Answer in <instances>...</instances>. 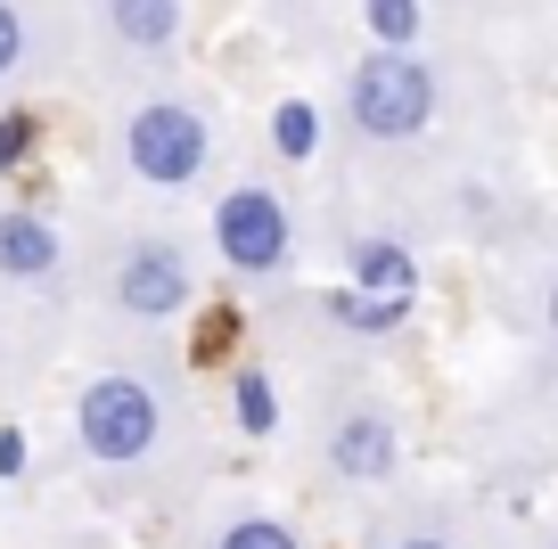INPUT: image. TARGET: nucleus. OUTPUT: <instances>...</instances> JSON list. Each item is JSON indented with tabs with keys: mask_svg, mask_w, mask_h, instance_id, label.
<instances>
[{
	"mask_svg": "<svg viewBox=\"0 0 558 549\" xmlns=\"http://www.w3.org/2000/svg\"><path fill=\"white\" fill-rule=\"evenodd\" d=\"M165 394L148 378H132V369H99V378L74 394V443H83V460L99 467H140L148 451L165 443Z\"/></svg>",
	"mask_w": 558,
	"mask_h": 549,
	"instance_id": "obj_1",
	"label": "nucleus"
},
{
	"mask_svg": "<svg viewBox=\"0 0 558 549\" xmlns=\"http://www.w3.org/2000/svg\"><path fill=\"white\" fill-rule=\"evenodd\" d=\"M345 115H353V132L378 139V148L418 139L427 123H436V74H427V58H411V50H369L362 66L345 74Z\"/></svg>",
	"mask_w": 558,
	"mask_h": 549,
	"instance_id": "obj_2",
	"label": "nucleus"
},
{
	"mask_svg": "<svg viewBox=\"0 0 558 549\" xmlns=\"http://www.w3.org/2000/svg\"><path fill=\"white\" fill-rule=\"evenodd\" d=\"M206 156H214V123H206V107H190V99H140L132 123H123V164H132L148 190L197 181Z\"/></svg>",
	"mask_w": 558,
	"mask_h": 549,
	"instance_id": "obj_3",
	"label": "nucleus"
},
{
	"mask_svg": "<svg viewBox=\"0 0 558 549\" xmlns=\"http://www.w3.org/2000/svg\"><path fill=\"white\" fill-rule=\"evenodd\" d=\"M107 295H116L123 320H181V312L197 304V263L190 246L173 239H132L116 255V271H107Z\"/></svg>",
	"mask_w": 558,
	"mask_h": 549,
	"instance_id": "obj_4",
	"label": "nucleus"
},
{
	"mask_svg": "<svg viewBox=\"0 0 558 549\" xmlns=\"http://www.w3.org/2000/svg\"><path fill=\"white\" fill-rule=\"evenodd\" d=\"M214 246H222L230 271L271 279V271L296 263V222H288V206H279L263 181H246V190H230L222 206H214Z\"/></svg>",
	"mask_w": 558,
	"mask_h": 549,
	"instance_id": "obj_5",
	"label": "nucleus"
},
{
	"mask_svg": "<svg viewBox=\"0 0 558 549\" xmlns=\"http://www.w3.org/2000/svg\"><path fill=\"white\" fill-rule=\"evenodd\" d=\"M320 460H329L337 484H386L402 460V435H395V411L386 402H345V411L320 427Z\"/></svg>",
	"mask_w": 558,
	"mask_h": 549,
	"instance_id": "obj_6",
	"label": "nucleus"
},
{
	"mask_svg": "<svg viewBox=\"0 0 558 549\" xmlns=\"http://www.w3.org/2000/svg\"><path fill=\"white\" fill-rule=\"evenodd\" d=\"M99 25L116 34V50L165 58L181 41V0H99Z\"/></svg>",
	"mask_w": 558,
	"mask_h": 549,
	"instance_id": "obj_7",
	"label": "nucleus"
},
{
	"mask_svg": "<svg viewBox=\"0 0 558 549\" xmlns=\"http://www.w3.org/2000/svg\"><path fill=\"white\" fill-rule=\"evenodd\" d=\"M345 271H353V288H362V295H386V304H411V295H418V263H411V246L378 239V230L345 246Z\"/></svg>",
	"mask_w": 558,
	"mask_h": 549,
	"instance_id": "obj_8",
	"label": "nucleus"
},
{
	"mask_svg": "<svg viewBox=\"0 0 558 549\" xmlns=\"http://www.w3.org/2000/svg\"><path fill=\"white\" fill-rule=\"evenodd\" d=\"M58 271V230L41 213L9 206L0 213V279H50Z\"/></svg>",
	"mask_w": 558,
	"mask_h": 549,
	"instance_id": "obj_9",
	"label": "nucleus"
},
{
	"mask_svg": "<svg viewBox=\"0 0 558 549\" xmlns=\"http://www.w3.org/2000/svg\"><path fill=\"white\" fill-rule=\"evenodd\" d=\"M214 549H304L296 525L288 516H263V509H239L222 533H214Z\"/></svg>",
	"mask_w": 558,
	"mask_h": 549,
	"instance_id": "obj_10",
	"label": "nucleus"
},
{
	"mask_svg": "<svg viewBox=\"0 0 558 549\" xmlns=\"http://www.w3.org/2000/svg\"><path fill=\"white\" fill-rule=\"evenodd\" d=\"M329 312H337L345 328H362V337H386V328H402V320H411V304H386V295H362V288H345Z\"/></svg>",
	"mask_w": 558,
	"mask_h": 549,
	"instance_id": "obj_11",
	"label": "nucleus"
},
{
	"mask_svg": "<svg viewBox=\"0 0 558 549\" xmlns=\"http://www.w3.org/2000/svg\"><path fill=\"white\" fill-rule=\"evenodd\" d=\"M230 402H239V427H246V435H271V427H279V402H271V378H263V369H239Z\"/></svg>",
	"mask_w": 558,
	"mask_h": 549,
	"instance_id": "obj_12",
	"label": "nucleus"
},
{
	"mask_svg": "<svg viewBox=\"0 0 558 549\" xmlns=\"http://www.w3.org/2000/svg\"><path fill=\"white\" fill-rule=\"evenodd\" d=\"M369 34H378V50H411L418 41V0H369Z\"/></svg>",
	"mask_w": 558,
	"mask_h": 549,
	"instance_id": "obj_13",
	"label": "nucleus"
},
{
	"mask_svg": "<svg viewBox=\"0 0 558 549\" xmlns=\"http://www.w3.org/2000/svg\"><path fill=\"white\" fill-rule=\"evenodd\" d=\"M271 139H279V156H313V107L288 99V107L271 115Z\"/></svg>",
	"mask_w": 558,
	"mask_h": 549,
	"instance_id": "obj_14",
	"label": "nucleus"
},
{
	"mask_svg": "<svg viewBox=\"0 0 558 549\" xmlns=\"http://www.w3.org/2000/svg\"><path fill=\"white\" fill-rule=\"evenodd\" d=\"M369 549H460V541L436 525H386V533H369Z\"/></svg>",
	"mask_w": 558,
	"mask_h": 549,
	"instance_id": "obj_15",
	"label": "nucleus"
},
{
	"mask_svg": "<svg viewBox=\"0 0 558 549\" xmlns=\"http://www.w3.org/2000/svg\"><path fill=\"white\" fill-rule=\"evenodd\" d=\"M25 66V17H17V0H0V83Z\"/></svg>",
	"mask_w": 558,
	"mask_h": 549,
	"instance_id": "obj_16",
	"label": "nucleus"
},
{
	"mask_svg": "<svg viewBox=\"0 0 558 549\" xmlns=\"http://www.w3.org/2000/svg\"><path fill=\"white\" fill-rule=\"evenodd\" d=\"M25 139H34V132H25V115H0V172L25 156Z\"/></svg>",
	"mask_w": 558,
	"mask_h": 549,
	"instance_id": "obj_17",
	"label": "nucleus"
},
{
	"mask_svg": "<svg viewBox=\"0 0 558 549\" xmlns=\"http://www.w3.org/2000/svg\"><path fill=\"white\" fill-rule=\"evenodd\" d=\"M542 312H550V337H558V279H550V304H542Z\"/></svg>",
	"mask_w": 558,
	"mask_h": 549,
	"instance_id": "obj_18",
	"label": "nucleus"
},
{
	"mask_svg": "<svg viewBox=\"0 0 558 549\" xmlns=\"http://www.w3.org/2000/svg\"><path fill=\"white\" fill-rule=\"evenodd\" d=\"M550 549H558V541H550Z\"/></svg>",
	"mask_w": 558,
	"mask_h": 549,
	"instance_id": "obj_19",
	"label": "nucleus"
}]
</instances>
